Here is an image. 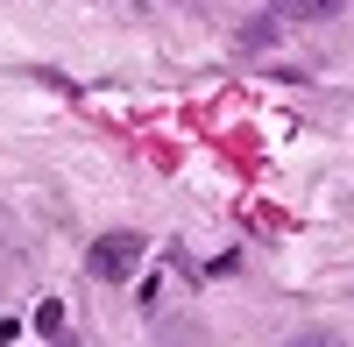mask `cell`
<instances>
[{
  "mask_svg": "<svg viewBox=\"0 0 354 347\" xmlns=\"http://www.w3.org/2000/svg\"><path fill=\"white\" fill-rule=\"evenodd\" d=\"M85 263H93V276H100V283H128V276L142 270V234H100Z\"/></svg>",
  "mask_w": 354,
  "mask_h": 347,
  "instance_id": "obj_1",
  "label": "cell"
},
{
  "mask_svg": "<svg viewBox=\"0 0 354 347\" xmlns=\"http://www.w3.org/2000/svg\"><path fill=\"white\" fill-rule=\"evenodd\" d=\"M283 8H290V15H333L340 0H283Z\"/></svg>",
  "mask_w": 354,
  "mask_h": 347,
  "instance_id": "obj_2",
  "label": "cell"
},
{
  "mask_svg": "<svg viewBox=\"0 0 354 347\" xmlns=\"http://www.w3.org/2000/svg\"><path fill=\"white\" fill-rule=\"evenodd\" d=\"M290 347H333V333H305V340H290Z\"/></svg>",
  "mask_w": 354,
  "mask_h": 347,
  "instance_id": "obj_3",
  "label": "cell"
}]
</instances>
